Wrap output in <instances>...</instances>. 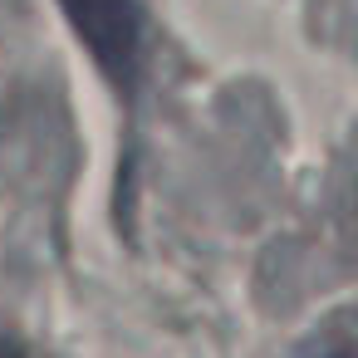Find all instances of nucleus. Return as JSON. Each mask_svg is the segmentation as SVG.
<instances>
[{"instance_id":"1","label":"nucleus","mask_w":358,"mask_h":358,"mask_svg":"<svg viewBox=\"0 0 358 358\" xmlns=\"http://www.w3.org/2000/svg\"><path fill=\"white\" fill-rule=\"evenodd\" d=\"M324 358H358V334L343 338V343H334V348H324Z\"/></svg>"}]
</instances>
